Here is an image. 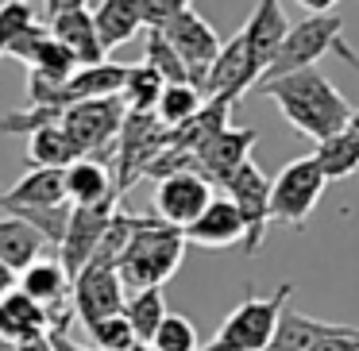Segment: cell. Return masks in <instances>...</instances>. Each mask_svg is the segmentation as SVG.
<instances>
[{
  "instance_id": "cell-27",
  "label": "cell",
  "mask_w": 359,
  "mask_h": 351,
  "mask_svg": "<svg viewBox=\"0 0 359 351\" xmlns=\"http://www.w3.org/2000/svg\"><path fill=\"white\" fill-rule=\"evenodd\" d=\"M313 158H317L325 181H344L359 170V143L351 139L348 132H336V135H328V139L317 143Z\"/></svg>"
},
{
  "instance_id": "cell-32",
  "label": "cell",
  "mask_w": 359,
  "mask_h": 351,
  "mask_svg": "<svg viewBox=\"0 0 359 351\" xmlns=\"http://www.w3.org/2000/svg\"><path fill=\"white\" fill-rule=\"evenodd\" d=\"M70 209H74V205H50V209H12L8 216L32 224L35 232L43 235V243L58 251V243H62V235H66V224H70Z\"/></svg>"
},
{
  "instance_id": "cell-45",
  "label": "cell",
  "mask_w": 359,
  "mask_h": 351,
  "mask_svg": "<svg viewBox=\"0 0 359 351\" xmlns=\"http://www.w3.org/2000/svg\"><path fill=\"white\" fill-rule=\"evenodd\" d=\"M124 351H151V343H140V340H135L132 347H124Z\"/></svg>"
},
{
  "instance_id": "cell-8",
  "label": "cell",
  "mask_w": 359,
  "mask_h": 351,
  "mask_svg": "<svg viewBox=\"0 0 359 351\" xmlns=\"http://www.w3.org/2000/svg\"><path fill=\"white\" fill-rule=\"evenodd\" d=\"M112 212H116V197L97 201V205H74L70 209V224H66V235H62V243H58V263L70 274V282L78 278V270L93 259V251H97V243H101L104 228H109Z\"/></svg>"
},
{
  "instance_id": "cell-3",
  "label": "cell",
  "mask_w": 359,
  "mask_h": 351,
  "mask_svg": "<svg viewBox=\"0 0 359 351\" xmlns=\"http://www.w3.org/2000/svg\"><path fill=\"white\" fill-rule=\"evenodd\" d=\"M290 297H294V282H282L271 297H248V301H240L228 312V320L220 324L212 343L220 351H266Z\"/></svg>"
},
{
  "instance_id": "cell-6",
  "label": "cell",
  "mask_w": 359,
  "mask_h": 351,
  "mask_svg": "<svg viewBox=\"0 0 359 351\" xmlns=\"http://www.w3.org/2000/svg\"><path fill=\"white\" fill-rule=\"evenodd\" d=\"M124 101L120 97H101V101H81L70 104V109L58 116L62 132L70 135V143L78 147L81 158H101L109 155V147L116 143L120 128H124Z\"/></svg>"
},
{
  "instance_id": "cell-39",
  "label": "cell",
  "mask_w": 359,
  "mask_h": 351,
  "mask_svg": "<svg viewBox=\"0 0 359 351\" xmlns=\"http://www.w3.org/2000/svg\"><path fill=\"white\" fill-rule=\"evenodd\" d=\"M12 351H55V343H50L47 332H39V336H27V340H20Z\"/></svg>"
},
{
  "instance_id": "cell-7",
  "label": "cell",
  "mask_w": 359,
  "mask_h": 351,
  "mask_svg": "<svg viewBox=\"0 0 359 351\" xmlns=\"http://www.w3.org/2000/svg\"><path fill=\"white\" fill-rule=\"evenodd\" d=\"M224 189H228V201L236 205V212L243 220V251L259 255V247L266 240V228H271V178L259 170L255 158H248L224 181Z\"/></svg>"
},
{
  "instance_id": "cell-26",
  "label": "cell",
  "mask_w": 359,
  "mask_h": 351,
  "mask_svg": "<svg viewBox=\"0 0 359 351\" xmlns=\"http://www.w3.org/2000/svg\"><path fill=\"white\" fill-rule=\"evenodd\" d=\"M166 294L163 289H132L124 297V320L132 324V336L140 343H151V336L158 332V324L166 320Z\"/></svg>"
},
{
  "instance_id": "cell-20",
  "label": "cell",
  "mask_w": 359,
  "mask_h": 351,
  "mask_svg": "<svg viewBox=\"0 0 359 351\" xmlns=\"http://www.w3.org/2000/svg\"><path fill=\"white\" fill-rule=\"evenodd\" d=\"M16 289H20V294H27L35 305H43V309H55V305H66V297H70V274L62 270L58 259L39 255L32 266L20 270Z\"/></svg>"
},
{
  "instance_id": "cell-9",
  "label": "cell",
  "mask_w": 359,
  "mask_h": 351,
  "mask_svg": "<svg viewBox=\"0 0 359 351\" xmlns=\"http://www.w3.org/2000/svg\"><path fill=\"white\" fill-rule=\"evenodd\" d=\"M70 305H74V317L86 328L104 317H116V312H124V282H120V274L112 266L89 263L70 282Z\"/></svg>"
},
{
  "instance_id": "cell-46",
  "label": "cell",
  "mask_w": 359,
  "mask_h": 351,
  "mask_svg": "<svg viewBox=\"0 0 359 351\" xmlns=\"http://www.w3.org/2000/svg\"><path fill=\"white\" fill-rule=\"evenodd\" d=\"M0 351H12V343H8V340H4V336H0Z\"/></svg>"
},
{
  "instance_id": "cell-12",
  "label": "cell",
  "mask_w": 359,
  "mask_h": 351,
  "mask_svg": "<svg viewBox=\"0 0 359 351\" xmlns=\"http://www.w3.org/2000/svg\"><path fill=\"white\" fill-rule=\"evenodd\" d=\"M209 201H212V186L197 170H178V174H170V178H163L155 189L158 220L182 228V232L209 209Z\"/></svg>"
},
{
  "instance_id": "cell-29",
  "label": "cell",
  "mask_w": 359,
  "mask_h": 351,
  "mask_svg": "<svg viewBox=\"0 0 359 351\" xmlns=\"http://www.w3.org/2000/svg\"><path fill=\"white\" fill-rule=\"evenodd\" d=\"M163 85H166V81L158 78L147 62H135V66H128V78H124V89H120V101H124L128 112H155Z\"/></svg>"
},
{
  "instance_id": "cell-19",
  "label": "cell",
  "mask_w": 359,
  "mask_h": 351,
  "mask_svg": "<svg viewBox=\"0 0 359 351\" xmlns=\"http://www.w3.org/2000/svg\"><path fill=\"white\" fill-rule=\"evenodd\" d=\"M348 328L351 324H340V320H320V317H309V312H297V309H282L278 328H274L266 351H309L317 340L340 336Z\"/></svg>"
},
{
  "instance_id": "cell-11",
  "label": "cell",
  "mask_w": 359,
  "mask_h": 351,
  "mask_svg": "<svg viewBox=\"0 0 359 351\" xmlns=\"http://www.w3.org/2000/svg\"><path fill=\"white\" fill-rule=\"evenodd\" d=\"M163 39L178 50V58L189 70V85L201 89L205 70L212 66V58L220 55V35L212 32V24L205 16H197L194 8H186L182 16H174L170 24L163 27Z\"/></svg>"
},
{
  "instance_id": "cell-1",
  "label": "cell",
  "mask_w": 359,
  "mask_h": 351,
  "mask_svg": "<svg viewBox=\"0 0 359 351\" xmlns=\"http://www.w3.org/2000/svg\"><path fill=\"white\" fill-rule=\"evenodd\" d=\"M259 93L278 104V112L294 124V132L309 135L317 143L344 132V124L351 116V104L344 101V93L317 66L286 74V78H274V81H259Z\"/></svg>"
},
{
  "instance_id": "cell-25",
  "label": "cell",
  "mask_w": 359,
  "mask_h": 351,
  "mask_svg": "<svg viewBox=\"0 0 359 351\" xmlns=\"http://www.w3.org/2000/svg\"><path fill=\"white\" fill-rule=\"evenodd\" d=\"M78 147L70 143V135L62 132V124L35 128L27 135V163L32 166H50V170H66L70 163H78Z\"/></svg>"
},
{
  "instance_id": "cell-14",
  "label": "cell",
  "mask_w": 359,
  "mask_h": 351,
  "mask_svg": "<svg viewBox=\"0 0 359 351\" xmlns=\"http://www.w3.org/2000/svg\"><path fill=\"white\" fill-rule=\"evenodd\" d=\"M286 32H290V20H286V12H282V0H255V8H251L248 24L240 27V35H243V43H248V55H251V62H255L259 78H263V70L271 66L274 50L282 47Z\"/></svg>"
},
{
  "instance_id": "cell-38",
  "label": "cell",
  "mask_w": 359,
  "mask_h": 351,
  "mask_svg": "<svg viewBox=\"0 0 359 351\" xmlns=\"http://www.w3.org/2000/svg\"><path fill=\"white\" fill-rule=\"evenodd\" d=\"M74 8H86V0H43V12H47V24L62 12H74Z\"/></svg>"
},
{
  "instance_id": "cell-17",
  "label": "cell",
  "mask_w": 359,
  "mask_h": 351,
  "mask_svg": "<svg viewBox=\"0 0 359 351\" xmlns=\"http://www.w3.org/2000/svg\"><path fill=\"white\" fill-rule=\"evenodd\" d=\"M182 235H186V243L212 247V251L236 247V243H243V220H240V212H236V205L228 201V197H212L209 209H205Z\"/></svg>"
},
{
  "instance_id": "cell-36",
  "label": "cell",
  "mask_w": 359,
  "mask_h": 351,
  "mask_svg": "<svg viewBox=\"0 0 359 351\" xmlns=\"http://www.w3.org/2000/svg\"><path fill=\"white\" fill-rule=\"evenodd\" d=\"M194 0H140V12H143V27L147 32H163L174 16L189 8Z\"/></svg>"
},
{
  "instance_id": "cell-44",
  "label": "cell",
  "mask_w": 359,
  "mask_h": 351,
  "mask_svg": "<svg viewBox=\"0 0 359 351\" xmlns=\"http://www.w3.org/2000/svg\"><path fill=\"white\" fill-rule=\"evenodd\" d=\"M344 132H348L351 139L359 143V109H351V116H348V124H344Z\"/></svg>"
},
{
  "instance_id": "cell-33",
  "label": "cell",
  "mask_w": 359,
  "mask_h": 351,
  "mask_svg": "<svg viewBox=\"0 0 359 351\" xmlns=\"http://www.w3.org/2000/svg\"><path fill=\"white\" fill-rule=\"evenodd\" d=\"M197 347H201L197 324L186 317H178V312H166L158 332L151 336V351H197Z\"/></svg>"
},
{
  "instance_id": "cell-43",
  "label": "cell",
  "mask_w": 359,
  "mask_h": 351,
  "mask_svg": "<svg viewBox=\"0 0 359 351\" xmlns=\"http://www.w3.org/2000/svg\"><path fill=\"white\" fill-rule=\"evenodd\" d=\"M16 282H20V274L12 270V266H4V263H0V297H4V294H12V289H16Z\"/></svg>"
},
{
  "instance_id": "cell-15",
  "label": "cell",
  "mask_w": 359,
  "mask_h": 351,
  "mask_svg": "<svg viewBox=\"0 0 359 351\" xmlns=\"http://www.w3.org/2000/svg\"><path fill=\"white\" fill-rule=\"evenodd\" d=\"M128 78V66L120 62H97V66H78L70 78L58 85V112H66L70 104L81 101H101V97H120Z\"/></svg>"
},
{
  "instance_id": "cell-28",
  "label": "cell",
  "mask_w": 359,
  "mask_h": 351,
  "mask_svg": "<svg viewBox=\"0 0 359 351\" xmlns=\"http://www.w3.org/2000/svg\"><path fill=\"white\" fill-rule=\"evenodd\" d=\"M205 104L201 89L189 85V81H178V85H163V93H158V104H155V120L163 128H178L186 124L189 116H197Z\"/></svg>"
},
{
  "instance_id": "cell-34",
  "label": "cell",
  "mask_w": 359,
  "mask_h": 351,
  "mask_svg": "<svg viewBox=\"0 0 359 351\" xmlns=\"http://www.w3.org/2000/svg\"><path fill=\"white\" fill-rule=\"evenodd\" d=\"M35 24H39V20H35L27 0H4V4H0V58H8L12 43H16L20 35H27Z\"/></svg>"
},
{
  "instance_id": "cell-18",
  "label": "cell",
  "mask_w": 359,
  "mask_h": 351,
  "mask_svg": "<svg viewBox=\"0 0 359 351\" xmlns=\"http://www.w3.org/2000/svg\"><path fill=\"white\" fill-rule=\"evenodd\" d=\"M50 39H58L66 50L74 55L78 66H97L104 62V47L97 39V27H93V12L89 8H74V12H62L47 24Z\"/></svg>"
},
{
  "instance_id": "cell-41",
  "label": "cell",
  "mask_w": 359,
  "mask_h": 351,
  "mask_svg": "<svg viewBox=\"0 0 359 351\" xmlns=\"http://www.w3.org/2000/svg\"><path fill=\"white\" fill-rule=\"evenodd\" d=\"M332 55H340V58H344V62H348V66H351V70H355V74H359V55H355V50H351V47H348V43H344V35H340V39H336V43H332Z\"/></svg>"
},
{
  "instance_id": "cell-23",
  "label": "cell",
  "mask_w": 359,
  "mask_h": 351,
  "mask_svg": "<svg viewBox=\"0 0 359 351\" xmlns=\"http://www.w3.org/2000/svg\"><path fill=\"white\" fill-rule=\"evenodd\" d=\"M93 27H97V39H101L104 55L120 43L135 39L143 27V12H140V0H101L93 12Z\"/></svg>"
},
{
  "instance_id": "cell-16",
  "label": "cell",
  "mask_w": 359,
  "mask_h": 351,
  "mask_svg": "<svg viewBox=\"0 0 359 351\" xmlns=\"http://www.w3.org/2000/svg\"><path fill=\"white\" fill-rule=\"evenodd\" d=\"M50 205H70L66 201V170L50 166H32L12 189L0 193V209H50Z\"/></svg>"
},
{
  "instance_id": "cell-37",
  "label": "cell",
  "mask_w": 359,
  "mask_h": 351,
  "mask_svg": "<svg viewBox=\"0 0 359 351\" xmlns=\"http://www.w3.org/2000/svg\"><path fill=\"white\" fill-rule=\"evenodd\" d=\"M309 351H359V328L351 324L348 332H340V336H325V340H317Z\"/></svg>"
},
{
  "instance_id": "cell-40",
  "label": "cell",
  "mask_w": 359,
  "mask_h": 351,
  "mask_svg": "<svg viewBox=\"0 0 359 351\" xmlns=\"http://www.w3.org/2000/svg\"><path fill=\"white\" fill-rule=\"evenodd\" d=\"M50 343H55V351H97V347H81V343H74L66 332H47Z\"/></svg>"
},
{
  "instance_id": "cell-30",
  "label": "cell",
  "mask_w": 359,
  "mask_h": 351,
  "mask_svg": "<svg viewBox=\"0 0 359 351\" xmlns=\"http://www.w3.org/2000/svg\"><path fill=\"white\" fill-rule=\"evenodd\" d=\"M135 224H140V216H135V212H120V209H116L89 263H93V266H112V270H116V263H120V255H124L128 240H132ZM89 263H86V266H89Z\"/></svg>"
},
{
  "instance_id": "cell-47",
  "label": "cell",
  "mask_w": 359,
  "mask_h": 351,
  "mask_svg": "<svg viewBox=\"0 0 359 351\" xmlns=\"http://www.w3.org/2000/svg\"><path fill=\"white\" fill-rule=\"evenodd\" d=\"M197 351H220V347H217V343H205V347H197Z\"/></svg>"
},
{
  "instance_id": "cell-35",
  "label": "cell",
  "mask_w": 359,
  "mask_h": 351,
  "mask_svg": "<svg viewBox=\"0 0 359 351\" xmlns=\"http://www.w3.org/2000/svg\"><path fill=\"white\" fill-rule=\"evenodd\" d=\"M89 336H93L97 351H124L135 343L132 336V324L124 320V312H116V317H104L97 320V324H89Z\"/></svg>"
},
{
  "instance_id": "cell-5",
  "label": "cell",
  "mask_w": 359,
  "mask_h": 351,
  "mask_svg": "<svg viewBox=\"0 0 359 351\" xmlns=\"http://www.w3.org/2000/svg\"><path fill=\"white\" fill-rule=\"evenodd\" d=\"M325 186L328 181L313 155H302L294 163H286L278 170V178L271 181V224L302 228L309 220V212L317 209Z\"/></svg>"
},
{
  "instance_id": "cell-21",
  "label": "cell",
  "mask_w": 359,
  "mask_h": 351,
  "mask_svg": "<svg viewBox=\"0 0 359 351\" xmlns=\"http://www.w3.org/2000/svg\"><path fill=\"white\" fill-rule=\"evenodd\" d=\"M116 193V181L109 174V163L101 158H78L66 166V201L70 205H97Z\"/></svg>"
},
{
  "instance_id": "cell-22",
  "label": "cell",
  "mask_w": 359,
  "mask_h": 351,
  "mask_svg": "<svg viewBox=\"0 0 359 351\" xmlns=\"http://www.w3.org/2000/svg\"><path fill=\"white\" fill-rule=\"evenodd\" d=\"M50 328V312L43 309V305H35L27 294H20V289H12V294L0 297V336L16 347L20 340H27V336H39Z\"/></svg>"
},
{
  "instance_id": "cell-2",
  "label": "cell",
  "mask_w": 359,
  "mask_h": 351,
  "mask_svg": "<svg viewBox=\"0 0 359 351\" xmlns=\"http://www.w3.org/2000/svg\"><path fill=\"white\" fill-rule=\"evenodd\" d=\"M182 255H186L182 228L166 224L158 216H140L116 263V274L128 289H163V282H170V274L178 270Z\"/></svg>"
},
{
  "instance_id": "cell-4",
  "label": "cell",
  "mask_w": 359,
  "mask_h": 351,
  "mask_svg": "<svg viewBox=\"0 0 359 351\" xmlns=\"http://www.w3.org/2000/svg\"><path fill=\"white\" fill-rule=\"evenodd\" d=\"M344 35V20L340 16H305L302 24H290L282 47L274 50L271 66L263 70L259 81H274V78H286V74H297V70H309L317 66L320 58L332 50V43Z\"/></svg>"
},
{
  "instance_id": "cell-24",
  "label": "cell",
  "mask_w": 359,
  "mask_h": 351,
  "mask_svg": "<svg viewBox=\"0 0 359 351\" xmlns=\"http://www.w3.org/2000/svg\"><path fill=\"white\" fill-rule=\"evenodd\" d=\"M47 251V243H43V235L35 232L32 224H24V220L16 216H0V263L12 266V270H24V266H32L35 259Z\"/></svg>"
},
{
  "instance_id": "cell-10",
  "label": "cell",
  "mask_w": 359,
  "mask_h": 351,
  "mask_svg": "<svg viewBox=\"0 0 359 351\" xmlns=\"http://www.w3.org/2000/svg\"><path fill=\"white\" fill-rule=\"evenodd\" d=\"M255 81H259V70H255V62H251V55H248L243 35L236 32L228 43H220V55L212 58V66L205 70L201 97H205V101H228V104H236L251 85H255Z\"/></svg>"
},
{
  "instance_id": "cell-13",
  "label": "cell",
  "mask_w": 359,
  "mask_h": 351,
  "mask_svg": "<svg viewBox=\"0 0 359 351\" xmlns=\"http://www.w3.org/2000/svg\"><path fill=\"white\" fill-rule=\"evenodd\" d=\"M255 143H259L255 128H224V132H217L212 139H205L201 147H197V155H194L197 174H201L209 186L212 181L224 186V181L251 158V147H255Z\"/></svg>"
},
{
  "instance_id": "cell-31",
  "label": "cell",
  "mask_w": 359,
  "mask_h": 351,
  "mask_svg": "<svg viewBox=\"0 0 359 351\" xmlns=\"http://www.w3.org/2000/svg\"><path fill=\"white\" fill-rule=\"evenodd\" d=\"M143 62L166 81V85H178V81H189L186 62L178 58V50L163 39V32H147L143 35Z\"/></svg>"
},
{
  "instance_id": "cell-42",
  "label": "cell",
  "mask_w": 359,
  "mask_h": 351,
  "mask_svg": "<svg viewBox=\"0 0 359 351\" xmlns=\"http://www.w3.org/2000/svg\"><path fill=\"white\" fill-rule=\"evenodd\" d=\"M309 16H325V12H332L336 8V0H297Z\"/></svg>"
}]
</instances>
